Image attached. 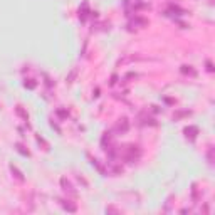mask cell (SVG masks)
Wrapping results in <instances>:
<instances>
[{"instance_id": "cell-1", "label": "cell", "mask_w": 215, "mask_h": 215, "mask_svg": "<svg viewBox=\"0 0 215 215\" xmlns=\"http://www.w3.org/2000/svg\"><path fill=\"white\" fill-rule=\"evenodd\" d=\"M17 114H19V116H22L24 119L27 121V118H29V116H27V113H25V111H24V109H22V108H20V106L17 108Z\"/></svg>"}, {"instance_id": "cell-2", "label": "cell", "mask_w": 215, "mask_h": 215, "mask_svg": "<svg viewBox=\"0 0 215 215\" xmlns=\"http://www.w3.org/2000/svg\"><path fill=\"white\" fill-rule=\"evenodd\" d=\"M10 170H12V173H15V177L19 178V180H24V177L20 175V171L17 170V168H14V166H10Z\"/></svg>"}, {"instance_id": "cell-3", "label": "cell", "mask_w": 215, "mask_h": 215, "mask_svg": "<svg viewBox=\"0 0 215 215\" xmlns=\"http://www.w3.org/2000/svg\"><path fill=\"white\" fill-rule=\"evenodd\" d=\"M185 133H197V128H187ZM190 138H195V135H190Z\"/></svg>"}]
</instances>
